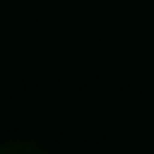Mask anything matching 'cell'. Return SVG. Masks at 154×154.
I'll list each match as a JSON object with an SVG mask.
<instances>
[{
	"label": "cell",
	"instance_id": "1",
	"mask_svg": "<svg viewBox=\"0 0 154 154\" xmlns=\"http://www.w3.org/2000/svg\"><path fill=\"white\" fill-rule=\"evenodd\" d=\"M0 154H45V151L33 142H6L0 145Z\"/></svg>",
	"mask_w": 154,
	"mask_h": 154
}]
</instances>
